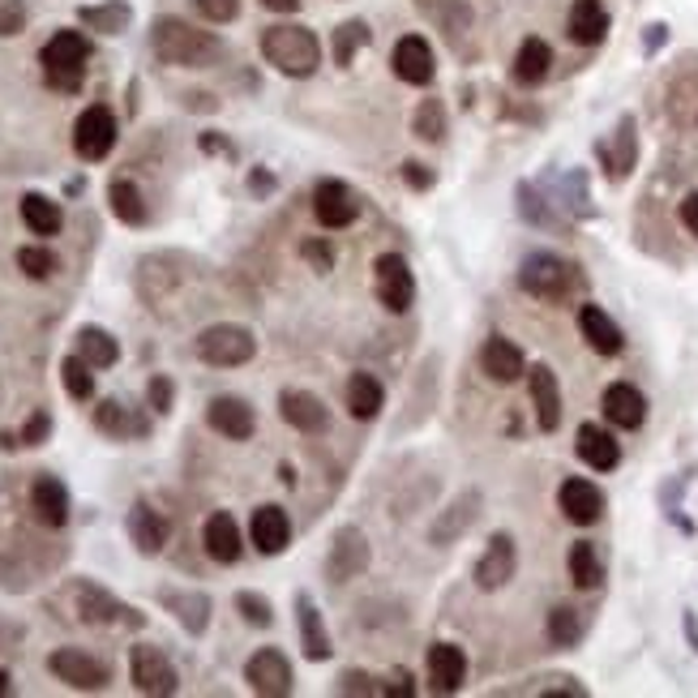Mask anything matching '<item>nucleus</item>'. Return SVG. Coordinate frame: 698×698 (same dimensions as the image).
<instances>
[{
    "label": "nucleus",
    "mask_w": 698,
    "mask_h": 698,
    "mask_svg": "<svg viewBox=\"0 0 698 698\" xmlns=\"http://www.w3.org/2000/svg\"><path fill=\"white\" fill-rule=\"evenodd\" d=\"M364 565H369V540H364V532H360V527H344V532L335 536V545H331V558H326L331 578H335V583H348Z\"/></svg>",
    "instance_id": "obj_19"
},
{
    "label": "nucleus",
    "mask_w": 698,
    "mask_h": 698,
    "mask_svg": "<svg viewBox=\"0 0 698 698\" xmlns=\"http://www.w3.org/2000/svg\"><path fill=\"white\" fill-rule=\"evenodd\" d=\"M271 13H296L300 9V0H262Z\"/></svg>",
    "instance_id": "obj_56"
},
{
    "label": "nucleus",
    "mask_w": 698,
    "mask_h": 698,
    "mask_svg": "<svg viewBox=\"0 0 698 698\" xmlns=\"http://www.w3.org/2000/svg\"><path fill=\"white\" fill-rule=\"evenodd\" d=\"M22 26H26V4H22V0H9V4H0V39L17 35Z\"/></svg>",
    "instance_id": "obj_50"
},
{
    "label": "nucleus",
    "mask_w": 698,
    "mask_h": 698,
    "mask_svg": "<svg viewBox=\"0 0 698 698\" xmlns=\"http://www.w3.org/2000/svg\"><path fill=\"white\" fill-rule=\"evenodd\" d=\"M249 536H253V549H258V553H266V558L283 553L287 540H291V519H287V510H283V506H258L253 519H249Z\"/></svg>",
    "instance_id": "obj_18"
},
{
    "label": "nucleus",
    "mask_w": 698,
    "mask_h": 698,
    "mask_svg": "<svg viewBox=\"0 0 698 698\" xmlns=\"http://www.w3.org/2000/svg\"><path fill=\"white\" fill-rule=\"evenodd\" d=\"M296 622H300V647L309 660H331V634L322 626V613L309 596H296Z\"/></svg>",
    "instance_id": "obj_30"
},
{
    "label": "nucleus",
    "mask_w": 698,
    "mask_h": 698,
    "mask_svg": "<svg viewBox=\"0 0 698 698\" xmlns=\"http://www.w3.org/2000/svg\"><path fill=\"white\" fill-rule=\"evenodd\" d=\"M48 433H52V416H48V412H35L30 424L22 428V446H39Z\"/></svg>",
    "instance_id": "obj_52"
},
{
    "label": "nucleus",
    "mask_w": 698,
    "mask_h": 698,
    "mask_svg": "<svg viewBox=\"0 0 698 698\" xmlns=\"http://www.w3.org/2000/svg\"><path fill=\"white\" fill-rule=\"evenodd\" d=\"M22 223H26L35 236H57V232L65 227V214H61V207H57L52 198L26 194V198H22Z\"/></svg>",
    "instance_id": "obj_35"
},
{
    "label": "nucleus",
    "mask_w": 698,
    "mask_h": 698,
    "mask_svg": "<svg viewBox=\"0 0 698 698\" xmlns=\"http://www.w3.org/2000/svg\"><path fill=\"white\" fill-rule=\"evenodd\" d=\"M95 424H99L103 433H112V437H138V433H146V420H134L129 408L116 403V399H108V403L95 408Z\"/></svg>",
    "instance_id": "obj_39"
},
{
    "label": "nucleus",
    "mask_w": 698,
    "mask_h": 698,
    "mask_svg": "<svg viewBox=\"0 0 698 698\" xmlns=\"http://www.w3.org/2000/svg\"><path fill=\"white\" fill-rule=\"evenodd\" d=\"M108 202H112V214L129 227H141L146 223V202H141V189L134 180H112L108 185Z\"/></svg>",
    "instance_id": "obj_38"
},
{
    "label": "nucleus",
    "mask_w": 698,
    "mask_h": 698,
    "mask_svg": "<svg viewBox=\"0 0 698 698\" xmlns=\"http://www.w3.org/2000/svg\"><path fill=\"white\" fill-rule=\"evenodd\" d=\"M300 258H304L313 271H331V266H335V249H331L326 240H304V245H300Z\"/></svg>",
    "instance_id": "obj_48"
},
{
    "label": "nucleus",
    "mask_w": 698,
    "mask_h": 698,
    "mask_svg": "<svg viewBox=\"0 0 698 698\" xmlns=\"http://www.w3.org/2000/svg\"><path fill=\"white\" fill-rule=\"evenodd\" d=\"M258 356V339L245 326H210L198 335V360L210 369H240Z\"/></svg>",
    "instance_id": "obj_5"
},
{
    "label": "nucleus",
    "mask_w": 698,
    "mask_h": 698,
    "mask_svg": "<svg viewBox=\"0 0 698 698\" xmlns=\"http://www.w3.org/2000/svg\"><path fill=\"white\" fill-rule=\"evenodd\" d=\"M207 420H210V428H214V433H223L227 441H249V437H253V428H258L253 408H249L245 399H236V395H219V399H210Z\"/></svg>",
    "instance_id": "obj_11"
},
{
    "label": "nucleus",
    "mask_w": 698,
    "mask_h": 698,
    "mask_svg": "<svg viewBox=\"0 0 698 698\" xmlns=\"http://www.w3.org/2000/svg\"><path fill=\"white\" fill-rule=\"evenodd\" d=\"M112 146H116V116H112V108L90 103V108L77 116V125H73V150H77L86 163H99V159L112 154Z\"/></svg>",
    "instance_id": "obj_6"
},
{
    "label": "nucleus",
    "mask_w": 698,
    "mask_h": 698,
    "mask_svg": "<svg viewBox=\"0 0 698 698\" xmlns=\"http://www.w3.org/2000/svg\"><path fill=\"white\" fill-rule=\"evenodd\" d=\"M159 600L176 613V622L189 630V634H202L210 622V600L202 591H172V587H163L159 591Z\"/></svg>",
    "instance_id": "obj_32"
},
{
    "label": "nucleus",
    "mask_w": 698,
    "mask_h": 698,
    "mask_svg": "<svg viewBox=\"0 0 698 698\" xmlns=\"http://www.w3.org/2000/svg\"><path fill=\"white\" fill-rule=\"evenodd\" d=\"M604 416H609V424H618V428H638V424L647 420V399H643L630 382H613V386L604 390Z\"/></svg>",
    "instance_id": "obj_29"
},
{
    "label": "nucleus",
    "mask_w": 698,
    "mask_h": 698,
    "mask_svg": "<svg viewBox=\"0 0 698 698\" xmlns=\"http://www.w3.org/2000/svg\"><path fill=\"white\" fill-rule=\"evenodd\" d=\"M682 223L698 236V194H690V198L682 202Z\"/></svg>",
    "instance_id": "obj_55"
},
{
    "label": "nucleus",
    "mask_w": 698,
    "mask_h": 698,
    "mask_svg": "<svg viewBox=\"0 0 698 698\" xmlns=\"http://www.w3.org/2000/svg\"><path fill=\"white\" fill-rule=\"evenodd\" d=\"M129 677H134V686H138L141 695L167 698L180 690V677H176L172 660H167L159 647H150V643H138V647L129 651Z\"/></svg>",
    "instance_id": "obj_7"
},
{
    "label": "nucleus",
    "mask_w": 698,
    "mask_h": 698,
    "mask_svg": "<svg viewBox=\"0 0 698 698\" xmlns=\"http://www.w3.org/2000/svg\"><path fill=\"white\" fill-rule=\"evenodd\" d=\"M390 70L408 86H428L433 82V48L420 35H403L390 52Z\"/></svg>",
    "instance_id": "obj_15"
},
{
    "label": "nucleus",
    "mask_w": 698,
    "mask_h": 698,
    "mask_svg": "<svg viewBox=\"0 0 698 698\" xmlns=\"http://www.w3.org/2000/svg\"><path fill=\"white\" fill-rule=\"evenodd\" d=\"M86 61H90V39H86L82 30H57V35L43 43V52H39V65H43L48 86H52V90H65V95L82 90Z\"/></svg>",
    "instance_id": "obj_3"
},
{
    "label": "nucleus",
    "mask_w": 698,
    "mask_h": 698,
    "mask_svg": "<svg viewBox=\"0 0 698 698\" xmlns=\"http://www.w3.org/2000/svg\"><path fill=\"white\" fill-rule=\"evenodd\" d=\"M527 390H532V408H536V424L545 433H553L561 424V386H558V373L549 364H536L527 369Z\"/></svg>",
    "instance_id": "obj_16"
},
{
    "label": "nucleus",
    "mask_w": 698,
    "mask_h": 698,
    "mask_svg": "<svg viewBox=\"0 0 698 698\" xmlns=\"http://www.w3.org/2000/svg\"><path fill=\"white\" fill-rule=\"evenodd\" d=\"M245 682H249L253 695L283 698V695H291V664H287V656H283L279 647H262L258 656H249Z\"/></svg>",
    "instance_id": "obj_10"
},
{
    "label": "nucleus",
    "mask_w": 698,
    "mask_h": 698,
    "mask_svg": "<svg viewBox=\"0 0 698 698\" xmlns=\"http://www.w3.org/2000/svg\"><path fill=\"white\" fill-rule=\"evenodd\" d=\"M514 565H519V553H514V540L510 536H493L485 558L476 561V587L481 591H497L514 578Z\"/></svg>",
    "instance_id": "obj_21"
},
{
    "label": "nucleus",
    "mask_w": 698,
    "mask_h": 698,
    "mask_svg": "<svg viewBox=\"0 0 698 698\" xmlns=\"http://www.w3.org/2000/svg\"><path fill=\"white\" fill-rule=\"evenodd\" d=\"M77 356H82L90 369H112V364L121 360V344H116L108 331H99V326H82V331H77Z\"/></svg>",
    "instance_id": "obj_34"
},
{
    "label": "nucleus",
    "mask_w": 698,
    "mask_h": 698,
    "mask_svg": "<svg viewBox=\"0 0 698 698\" xmlns=\"http://www.w3.org/2000/svg\"><path fill=\"white\" fill-rule=\"evenodd\" d=\"M198 13L207 17V22H232L236 13H240V0H198Z\"/></svg>",
    "instance_id": "obj_51"
},
{
    "label": "nucleus",
    "mask_w": 698,
    "mask_h": 698,
    "mask_svg": "<svg viewBox=\"0 0 698 698\" xmlns=\"http://www.w3.org/2000/svg\"><path fill=\"white\" fill-rule=\"evenodd\" d=\"M129 540L138 545V553H146V558L163 553V545H167V519H163L154 506L138 501V506L129 510Z\"/></svg>",
    "instance_id": "obj_26"
},
{
    "label": "nucleus",
    "mask_w": 698,
    "mask_h": 698,
    "mask_svg": "<svg viewBox=\"0 0 698 698\" xmlns=\"http://www.w3.org/2000/svg\"><path fill=\"white\" fill-rule=\"evenodd\" d=\"M313 214H317V223L322 227H348V223H356V214H360V207H356V198H351V189L344 185V180H322L317 189H313Z\"/></svg>",
    "instance_id": "obj_17"
},
{
    "label": "nucleus",
    "mask_w": 698,
    "mask_h": 698,
    "mask_svg": "<svg viewBox=\"0 0 698 698\" xmlns=\"http://www.w3.org/2000/svg\"><path fill=\"white\" fill-rule=\"evenodd\" d=\"M236 609H240V618H245L249 626H271V622H275L271 600L258 596V591H240V596H236Z\"/></svg>",
    "instance_id": "obj_47"
},
{
    "label": "nucleus",
    "mask_w": 698,
    "mask_h": 698,
    "mask_svg": "<svg viewBox=\"0 0 698 698\" xmlns=\"http://www.w3.org/2000/svg\"><path fill=\"white\" fill-rule=\"evenodd\" d=\"M202 545H207V558L223 561V565H232V561H240V527H236V519L232 514H210L207 527H202Z\"/></svg>",
    "instance_id": "obj_27"
},
{
    "label": "nucleus",
    "mask_w": 698,
    "mask_h": 698,
    "mask_svg": "<svg viewBox=\"0 0 698 698\" xmlns=\"http://www.w3.org/2000/svg\"><path fill=\"white\" fill-rule=\"evenodd\" d=\"M279 416L287 420L296 433H309V437L326 433V424H331L326 403H322L317 395H309V390H283V395H279Z\"/></svg>",
    "instance_id": "obj_14"
},
{
    "label": "nucleus",
    "mask_w": 698,
    "mask_h": 698,
    "mask_svg": "<svg viewBox=\"0 0 698 698\" xmlns=\"http://www.w3.org/2000/svg\"><path fill=\"white\" fill-rule=\"evenodd\" d=\"M61 382H65L70 399H77V403H86V399L95 395V373H90V364H86L77 351L65 356V364H61Z\"/></svg>",
    "instance_id": "obj_41"
},
{
    "label": "nucleus",
    "mask_w": 698,
    "mask_h": 698,
    "mask_svg": "<svg viewBox=\"0 0 698 698\" xmlns=\"http://www.w3.org/2000/svg\"><path fill=\"white\" fill-rule=\"evenodd\" d=\"M30 510L43 527H65L70 523V489L57 476H39L30 485Z\"/></svg>",
    "instance_id": "obj_24"
},
{
    "label": "nucleus",
    "mask_w": 698,
    "mask_h": 698,
    "mask_svg": "<svg viewBox=\"0 0 698 698\" xmlns=\"http://www.w3.org/2000/svg\"><path fill=\"white\" fill-rule=\"evenodd\" d=\"M48 669H52L65 686H73V690H103V686L112 682L108 664L95 660V656H86L82 647H61V651H52V656H48Z\"/></svg>",
    "instance_id": "obj_8"
},
{
    "label": "nucleus",
    "mask_w": 698,
    "mask_h": 698,
    "mask_svg": "<svg viewBox=\"0 0 698 698\" xmlns=\"http://www.w3.org/2000/svg\"><path fill=\"white\" fill-rule=\"evenodd\" d=\"M565 35H570L574 43H583V48L604 43V35H609V13H604V4H600V0H574V4H570V17H565Z\"/></svg>",
    "instance_id": "obj_23"
},
{
    "label": "nucleus",
    "mask_w": 698,
    "mask_h": 698,
    "mask_svg": "<svg viewBox=\"0 0 698 698\" xmlns=\"http://www.w3.org/2000/svg\"><path fill=\"white\" fill-rule=\"evenodd\" d=\"M262 57L287 77H313L322 65V43L309 26H271L262 35Z\"/></svg>",
    "instance_id": "obj_2"
},
{
    "label": "nucleus",
    "mask_w": 698,
    "mask_h": 698,
    "mask_svg": "<svg viewBox=\"0 0 698 698\" xmlns=\"http://www.w3.org/2000/svg\"><path fill=\"white\" fill-rule=\"evenodd\" d=\"M570 578H574V587H583V591L600 587V578H604V561H600V553H596V545H591V540H578V545L570 549Z\"/></svg>",
    "instance_id": "obj_37"
},
{
    "label": "nucleus",
    "mask_w": 698,
    "mask_h": 698,
    "mask_svg": "<svg viewBox=\"0 0 698 698\" xmlns=\"http://www.w3.org/2000/svg\"><path fill=\"white\" fill-rule=\"evenodd\" d=\"M634 150H638V146H634V121L626 116V121L618 125V138H613V163H609V172H613L618 180L634 167Z\"/></svg>",
    "instance_id": "obj_44"
},
{
    "label": "nucleus",
    "mask_w": 698,
    "mask_h": 698,
    "mask_svg": "<svg viewBox=\"0 0 698 698\" xmlns=\"http://www.w3.org/2000/svg\"><path fill=\"white\" fill-rule=\"evenodd\" d=\"M578 331H583V339L591 344V351H600V356H618V351L626 348L618 322H613L600 304H583V309H578Z\"/></svg>",
    "instance_id": "obj_25"
},
{
    "label": "nucleus",
    "mask_w": 698,
    "mask_h": 698,
    "mask_svg": "<svg viewBox=\"0 0 698 698\" xmlns=\"http://www.w3.org/2000/svg\"><path fill=\"white\" fill-rule=\"evenodd\" d=\"M416 138L424 141L446 138V108H441V99H424L416 108Z\"/></svg>",
    "instance_id": "obj_43"
},
{
    "label": "nucleus",
    "mask_w": 698,
    "mask_h": 698,
    "mask_svg": "<svg viewBox=\"0 0 698 698\" xmlns=\"http://www.w3.org/2000/svg\"><path fill=\"white\" fill-rule=\"evenodd\" d=\"M77 609H82V622H95V626H116V622L141 626V618L129 604H121L116 596H108V591L95 587V583H82V587H77Z\"/></svg>",
    "instance_id": "obj_13"
},
{
    "label": "nucleus",
    "mask_w": 698,
    "mask_h": 698,
    "mask_svg": "<svg viewBox=\"0 0 698 698\" xmlns=\"http://www.w3.org/2000/svg\"><path fill=\"white\" fill-rule=\"evenodd\" d=\"M574 450H578V459H583L587 468H596V472H613V468L622 463V446H618V437H613L609 428H600V424H583V428H578Z\"/></svg>",
    "instance_id": "obj_22"
},
{
    "label": "nucleus",
    "mask_w": 698,
    "mask_h": 698,
    "mask_svg": "<svg viewBox=\"0 0 698 698\" xmlns=\"http://www.w3.org/2000/svg\"><path fill=\"white\" fill-rule=\"evenodd\" d=\"M481 364H485V373H489L493 382H501V386H510V382H519L523 373H527V360H523V351L514 348L510 339H501V335H493L485 351H481Z\"/></svg>",
    "instance_id": "obj_28"
},
{
    "label": "nucleus",
    "mask_w": 698,
    "mask_h": 698,
    "mask_svg": "<svg viewBox=\"0 0 698 698\" xmlns=\"http://www.w3.org/2000/svg\"><path fill=\"white\" fill-rule=\"evenodd\" d=\"M17 266H22L30 279H52L57 258H52V249H43V245H26V249H17Z\"/></svg>",
    "instance_id": "obj_45"
},
{
    "label": "nucleus",
    "mask_w": 698,
    "mask_h": 698,
    "mask_svg": "<svg viewBox=\"0 0 698 698\" xmlns=\"http://www.w3.org/2000/svg\"><path fill=\"white\" fill-rule=\"evenodd\" d=\"M90 30H103V35H121L129 26V4L125 0H108V4H95V9H82L77 13Z\"/></svg>",
    "instance_id": "obj_40"
},
{
    "label": "nucleus",
    "mask_w": 698,
    "mask_h": 698,
    "mask_svg": "<svg viewBox=\"0 0 698 698\" xmlns=\"http://www.w3.org/2000/svg\"><path fill=\"white\" fill-rule=\"evenodd\" d=\"M339 690H344V695H373V686H369V677H360V673H344V682H339Z\"/></svg>",
    "instance_id": "obj_54"
},
{
    "label": "nucleus",
    "mask_w": 698,
    "mask_h": 698,
    "mask_svg": "<svg viewBox=\"0 0 698 698\" xmlns=\"http://www.w3.org/2000/svg\"><path fill=\"white\" fill-rule=\"evenodd\" d=\"M553 70V48L545 43V39H523V48H519V57H514V82L519 86H540L545 77Z\"/></svg>",
    "instance_id": "obj_31"
},
{
    "label": "nucleus",
    "mask_w": 698,
    "mask_h": 698,
    "mask_svg": "<svg viewBox=\"0 0 698 698\" xmlns=\"http://www.w3.org/2000/svg\"><path fill=\"white\" fill-rule=\"evenodd\" d=\"M9 690H13V686H9V673H4V669H0V698L9 695Z\"/></svg>",
    "instance_id": "obj_57"
},
{
    "label": "nucleus",
    "mask_w": 698,
    "mask_h": 698,
    "mask_svg": "<svg viewBox=\"0 0 698 698\" xmlns=\"http://www.w3.org/2000/svg\"><path fill=\"white\" fill-rule=\"evenodd\" d=\"M382 403H386V395H382V382L373 373H356L348 382V412L356 420H373L382 412Z\"/></svg>",
    "instance_id": "obj_36"
},
{
    "label": "nucleus",
    "mask_w": 698,
    "mask_h": 698,
    "mask_svg": "<svg viewBox=\"0 0 698 698\" xmlns=\"http://www.w3.org/2000/svg\"><path fill=\"white\" fill-rule=\"evenodd\" d=\"M549 638H553L558 647H574V643L583 638L578 613H574V609H553V613H549Z\"/></svg>",
    "instance_id": "obj_46"
},
{
    "label": "nucleus",
    "mask_w": 698,
    "mask_h": 698,
    "mask_svg": "<svg viewBox=\"0 0 698 698\" xmlns=\"http://www.w3.org/2000/svg\"><path fill=\"white\" fill-rule=\"evenodd\" d=\"M558 506L570 523L591 527V523L604 514V493L596 489L591 481H583V476H570V481L558 489Z\"/></svg>",
    "instance_id": "obj_12"
},
{
    "label": "nucleus",
    "mask_w": 698,
    "mask_h": 698,
    "mask_svg": "<svg viewBox=\"0 0 698 698\" xmlns=\"http://www.w3.org/2000/svg\"><path fill=\"white\" fill-rule=\"evenodd\" d=\"M468 677V656L454 643H433L428 647V682L437 695H454Z\"/></svg>",
    "instance_id": "obj_20"
},
{
    "label": "nucleus",
    "mask_w": 698,
    "mask_h": 698,
    "mask_svg": "<svg viewBox=\"0 0 698 698\" xmlns=\"http://www.w3.org/2000/svg\"><path fill=\"white\" fill-rule=\"evenodd\" d=\"M150 48L163 65H180V70H207L223 57V43L210 30H198L180 17H159L150 30Z\"/></svg>",
    "instance_id": "obj_1"
},
{
    "label": "nucleus",
    "mask_w": 698,
    "mask_h": 698,
    "mask_svg": "<svg viewBox=\"0 0 698 698\" xmlns=\"http://www.w3.org/2000/svg\"><path fill=\"white\" fill-rule=\"evenodd\" d=\"M172 382L167 377H150V386H146V399H150V408L159 412V416H167L172 412Z\"/></svg>",
    "instance_id": "obj_49"
},
{
    "label": "nucleus",
    "mask_w": 698,
    "mask_h": 698,
    "mask_svg": "<svg viewBox=\"0 0 698 698\" xmlns=\"http://www.w3.org/2000/svg\"><path fill=\"white\" fill-rule=\"evenodd\" d=\"M403 176H408L412 189H428V185H433V172H424V163H416V159L403 163Z\"/></svg>",
    "instance_id": "obj_53"
},
{
    "label": "nucleus",
    "mask_w": 698,
    "mask_h": 698,
    "mask_svg": "<svg viewBox=\"0 0 698 698\" xmlns=\"http://www.w3.org/2000/svg\"><path fill=\"white\" fill-rule=\"evenodd\" d=\"M373 287H377V300L390 309V313H403L412 309L416 300V279L408 271V262L399 253H382L377 266H373Z\"/></svg>",
    "instance_id": "obj_9"
},
{
    "label": "nucleus",
    "mask_w": 698,
    "mask_h": 698,
    "mask_svg": "<svg viewBox=\"0 0 698 698\" xmlns=\"http://www.w3.org/2000/svg\"><path fill=\"white\" fill-rule=\"evenodd\" d=\"M369 43V26L360 22V17H351V22H344L339 30H335V61L348 70L351 61H356V52Z\"/></svg>",
    "instance_id": "obj_42"
},
{
    "label": "nucleus",
    "mask_w": 698,
    "mask_h": 698,
    "mask_svg": "<svg viewBox=\"0 0 698 698\" xmlns=\"http://www.w3.org/2000/svg\"><path fill=\"white\" fill-rule=\"evenodd\" d=\"M578 271L558 258V253H532L519 271V287L536 300H570V291H578Z\"/></svg>",
    "instance_id": "obj_4"
},
{
    "label": "nucleus",
    "mask_w": 698,
    "mask_h": 698,
    "mask_svg": "<svg viewBox=\"0 0 698 698\" xmlns=\"http://www.w3.org/2000/svg\"><path fill=\"white\" fill-rule=\"evenodd\" d=\"M476 506H481V493H463L437 523H433V540H441V545H450V540H459L472 523H476Z\"/></svg>",
    "instance_id": "obj_33"
}]
</instances>
